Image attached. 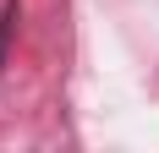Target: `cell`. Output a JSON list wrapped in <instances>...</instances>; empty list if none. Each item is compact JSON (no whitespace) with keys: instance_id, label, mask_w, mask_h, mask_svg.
I'll return each instance as SVG.
<instances>
[{"instance_id":"6da1fadb","label":"cell","mask_w":159,"mask_h":153,"mask_svg":"<svg viewBox=\"0 0 159 153\" xmlns=\"http://www.w3.org/2000/svg\"><path fill=\"white\" fill-rule=\"evenodd\" d=\"M16 22H22V6H16V0H0V71H6V49H11Z\"/></svg>"}]
</instances>
